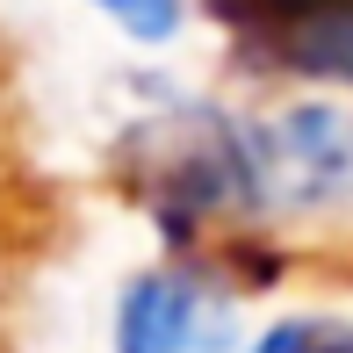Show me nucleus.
Masks as SVG:
<instances>
[{"mask_svg": "<svg viewBox=\"0 0 353 353\" xmlns=\"http://www.w3.org/2000/svg\"><path fill=\"white\" fill-rule=\"evenodd\" d=\"M260 216H310L353 195V108L346 101H288L252 116Z\"/></svg>", "mask_w": 353, "mask_h": 353, "instance_id": "obj_1", "label": "nucleus"}, {"mask_svg": "<svg viewBox=\"0 0 353 353\" xmlns=\"http://www.w3.org/2000/svg\"><path fill=\"white\" fill-rule=\"evenodd\" d=\"M238 339V296L202 260H166L123 281L116 353H223Z\"/></svg>", "mask_w": 353, "mask_h": 353, "instance_id": "obj_2", "label": "nucleus"}, {"mask_svg": "<svg viewBox=\"0 0 353 353\" xmlns=\"http://www.w3.org/2000/svg\"><path fill=\"white\" fill-rule=\"evenodd\" d=\"M260 65H274L288 79H317V87H353V0H339V8L310 14V22L281 29V37H267Z\"/></svg>", "mask_w": 353, "mask_h": 353, "instance_id": "obj_3", "label": "nucleus"}, {"mask_svg": "<svg viewBox=\"0 0 353 353\" xmlns=\"http://www.w3.org/2000/svg\"><path fill=\"white\" fill-rule=\"evenodd\" d=\"M245 353H353V317H332V310L274 317Z\"/></svg>", "mask_w": 353, "mask_h": 353, "instance_id": "obj_4", "label": "nucleus"}, {"mask_svg": "<svg viewBox=\"0 0 353 353\" xmlns=\"http://www.w3.org/2000/svg\"><path fill=\"white\" fill-rule=\"evenodd\" d=\"M79 8H94L108 29H123L130 43H173L188 22V0H79Z\"/></svg>", "mask_w": 353, "mask_h": 353, "instance_id": "obj_5", "label": "nucleus"}]
</instances>
